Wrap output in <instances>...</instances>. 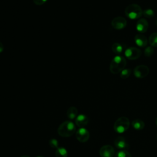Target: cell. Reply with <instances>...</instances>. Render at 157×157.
<instances>
[{
	"mask_svg": "<svg viewBox=\"0 0 157 157\" xmlns=\"http://www.w3.org/2000/svg\"><path fill=\"white\" fill-rule=\"evenodd\" d=\"M75 126L72 121H65L59 126L58 133L61 137H67L72 136L75 132Z\"/></svg>",
	"mask_w": 157,
	"mask_h": 157,
	"instance_id": "obj_1",
	"label": "cell"
},
{
	"mask_svg": "<svg viewBox=\"0 0 157 157\" xmlns=\"http://www.w3.org/2000/svg\"><path fill=\"white\" fill-rule=\"evenodd\" d=\"M126 65V60L123 56L120 55L115 56L110 63V71L113 74H118L124 69Z\"/></svg>",
	"mask_w": 157,
	"mask_h": 157,
	"instance_id": "obj_2",
	"label": "cell"
},
{
	"mask_svg": "<svg viewBox=\"0 0 157 157\" xmlns=\"http://www.w3.org/2000/svg\"><path fill=\"white\" fill-rule=\"evenodd\" d=\"M143 13L141 7L136 4H131L125 9V15L129 18L136 20L139 18Z\"/></svg>",
	"mask_w": 157,
	"mask_h": 157,
	"instance_id": "obj_3",
	"label": "cell"
},
{
	"mask_svg": "<svg viewBox=\"0 0 157 157\" xmlns=\"http://www.w3.org/2000/svg\"><path fill=\"white\" fill-rule=\"evenodd\" d=\"M130 125L129 119L126 117L118 118L115 122L113 128L117 133H123L128 130Z\"/></svg>",
	"mask_w": 157,
	"mask_h": 157,
	"instance_id": "obj_4",
	"label": "cell"
},
{
	"mask_svg": "<svg viewBox=\"0 0 157 157\" xmlns=\"http://www.w3.org/2000/svg\"><path fill=\"white\" fill-rule=\"evenodd\" d=\"M142 54V51L137 48L134 47H131L128 48L124 52L125 56L130 59V60H134L139 58Z\"/></svg>",
	"mask_w": 157,
	"mask_h": 157,
	"instance_id": "obj_5",
	"label": "cell"
},
{
	"mask_svg": "<svg viewBox=\"0 0 157 157\" xmlns=\"http://www.w3.org/2000/svg\"><path fill=\"white\" fill-rule=\"evenodd\" d=\"M148 74L149 68L145 65H139L134 69V75L137 78H144L147 77Z\"/></svg>",
	"mask_w": 157,
	"mask_h": 157,
	"instance_id": "obj_6",
	"label": "cell"
},
{
	"mask_svg": "<svg viewBox=\"0 0 157 157\" xmlns=\"http://www.w3.org/2000/svg\"><path fill=\"white\" fill-rule=\"evenodd\" d=\"M127 21L126 19L122 17H117L114 18L111 22V25L115 29H121L126 27Z\"/></svg>",
	"mask_w": 157,
	"mask_h": 157,
	"instance_id": "obj_7",
	"label": "cell"
},
{
	"mask_svg": "<svg viewBox=\"0 0 157 157\" xmlns=\"http://www.w3.org/2000/svg\"><path fill=\"white\" fill-rule=\"evenodd\" d=\"M90 137V133L88 131L84 128H80L76 131L77 139L82 143L86 142Z\"/></svg>",
	"mask_w": 157,
	"mask_h": 157,
	"instance_id": "obj_8",
	"label": "cell"
},
{
	"mask_svg": "<svg viewBox=\"0 0 157 157\" xmlns=\"http://www.w3.org/2000/svg\"><path fill=\"white\" fill-rule=\"evenodd\" d=\"M114 148L109 145L102 146L99 150V155L101 157H114Z\"/></svg>",
	"mask_w": 157,
	"mask_h": 157,
	"instance_id": "obj_9",
	"label": "cell"
},
{
	"mask_svg": "<svg viewBox=\"0 0 157 157\" xmlns=\"http://www.w3.org/2000/svg\"><path fill=\"white\" fill-rule=\"evenodd\" d=\"M114 144L115 147L121 150H128L129 148V145L124 137L119 136L115 140Z\"/></svg>",
	"mask_w": 157,
	"mask_h": 157,
	"instance_id": "obj_10",
	"label": "cell"
},
{
	"mask_svg": "<svg viewBox=\"0 0 157 157\" xmlns=\"http://www.w3.org/2000/svg\"><path fill=\"white\" fill-rule=\"evenodd\" d=\"M148 28V21L144 18H140L136 23V29L140 33H145Z\"/></svg>",
	"mask_w": 157,
	"mask_h": 157,
	"instance_id": "obj_11",
	"label": "cell"
},
{
	"mask_svg": "<svg viewBox=\"0 0 157 157\" xmlns=\"http://www.w3.org/2000/svg\"><path fill=\"white\" fill-rule=\"evenodd\" d=\"M134 41L136 45L140 47H146L148 43L147 37L144 35L141 34H138L135 36Z\"/></svg>",
	"mask_w": 157,
	"mask_h": 157,
	"instance_id": "obj_12",
	"label": "cell"
},
{
	"mask_svg": "<svg viewBox=\"0 0 157 157\" xmlns=\"http://www.w3.org/2000/svg\"><path fill=\"white\" fill-rule=\"evenodd\" d=\"M76 125L79 128H83L88 123V118L83 114H80L77 116L75 120Z\"/></svg>",
	"mask_w": 157,
	"mask_h": 157,
	"instance_id": "obj_13",
	"label": "cell"
},
{
	"mask_svg": "<svg viewBox=\"0 0 157 157\" xmlns=\"http://www.w3.org/2000/svg\"><path fill=\"white\" fill-rule=\"evenodd\" d=\"M132 126L136 130L143 129L145 126L144 122L140 119H135L131 123Z\"/></svg>",
	"mask_w": 157,
	"mask_h": 157,
	"instance_id": "obj_14",
	"label": "cell"
},
{
	"mask_svg": "<svg viewBox=\"0 0 157 157\" xmlns=\"http://www.w3.org/2000/svg\"><path fill=\"white\" fill-rule=\"evenodd\" d=\"M77 113H78V110L77 108L75 107H70L67 109L66 112L67 116L70 120H73L75 117H77Z\"/></svg>",
	"mask_w": 157,
	"mask_h": 157,
	"instance_id": "obj_15",
	"label": "cell"
},
{
	"mask_svg": "<svg viewBox=\"0 0 157 157\" xmlns=\"http://www.w3.org/2000/svg\"><path fill=\"white\" fill-rule=\"evenodd\" d=\"M56 157H67V150L63 147H60L56 148L55 151Z\"/></svg>",
	"mask_w": 157,
	"mask_h": 157,
	"instance_id": "obj_16",
	"label": "cell"
},
{
	"mask_svg": "<svg viewBox=\"0 0 157 157\" xmlns=\"http://www.w3.org/2000/svg\"><path fill=\"white\" fill-rule=\"evenodd\" d=\"M112 50L114 53L120 54L123 52V46L120 43L115 42L112 45Z\"/></svg>",
	"mask_w": 157,
	"mask_h": 157,
	"instance_id": "obj_17",
	"label": "cell"
},
{
	"mask_svg": "<svg viewBox=\"0 0 157 157\" xmlns=\"http://www.w3.org/2000/svg\"><path fill=\"white\" fill-rule=\"evenodd\" d=\"M148 42L151 47H157V33H153L150 36Z\"/></svg>",
	"mask_w": 157,
	"mask_h": 157,
	"instance_id": "obj_18",
	"label": "cell"
},
{
	"mask_svg": "<svg viewBox=\"0 0 157 157\" xmlns=\"http://www.w3.org/2000/svg\"><path fill=\"white\" fill-rule=\"evenodd\" d=\"M131 69H124L120 73V77L121 78L123 79H126L127 78H128L131 74Z\"/></svg>",
	"mask_w": 157,
	"mask_h": 157,
	"instance_id": "obj_19",
	"label": "cell"
},
{
	"mask_svg": "<svg viewBox=\"0 0 157 157\" xmlns=\"http://www.w3.org/2000/svg\"><path fill=\"white\" fill-rule=\"evenodd\" d=\"M114 157H132L127 150H120L115 154Z\"/></svg>",
	"mask_w": 157,
	"mask_h": 157,
	"instance_id": "obj_20",
	"label": "cell"
},
{
	"mask_svg": "<svg viewBox=\"0 0 157 157\" xmlns=\"http://www.w3.org/2000/svg\"><path fill=\"white\" fill-rule=\"evenodd\" d=\"M142 15L147 17V18H152L154 17L155 15V12L154 11L151 9H145L143 11V13Z\"/></svg>",
	"mask_w": 157,
	"mask_h": 157,
	"instance_id": "obj_21",
	"label": "cell"
},
{
	"mask_svg": "<svg viewBox=\"0 0 157 157\" xmlns=\"http://www.w3.org/2000/svg\"><path fill=\"white\" fill-rule=\"evenodd\" d=\"M154 53V49L151 46L147 47L144 50V55L147 57H150Z\"/></svg>",
	"mask_w": 157,
	"mask_h": 157,
	"instance_id": "obj_22",
	"label": "cell"
},
{
	"mask_svg": "<svg viewBox=\"0 0 157 157\" xmlns=\"http://www.w3.org/2000/svg\"><path fill=\"white\" fill-rule=\"evenodd\" d=\"M50 146L53 148H58V142L55 139H52L49 141Z\"/></svg>",
	"mask_w": 157,
	"mask_h": 157,
	"instance_id": "obj_23",
	"label": "cell"
},
{
	"mask_svg": "<svg viewBox=\"0 0 157 157\" xmlns=\"http://www.w3.org/2000/svg\"><path fill=\"white\" fill-rule=\"evenodd\" d=\"M47 1V0H33V2L37 6H42Z\"/></svg>",
	"mask_w": 157,
	"mask_h": 157,
	"instance_id": "obj_24",
	"label": "cell"
},
{
	"mask_svg": "<svg viewBox=\"0 0 157 157\" xmlns=\"http://www.w3.org/2000/svg\"><path fill=\"white\" fill-rule=\"evenodd\" d=\"M4 50V45L3 44L0 42V53H2Z\"/></svg>",
	"mask_w": 157,
	"mask_h": 157,
	"instance_id": "obj_25",
	"label": "cell"
},
{
	"mask_svg": "<svg viewBox=\"0 0 157 157\" xmlns=\"http://www.w3.org/2000/svg\"><path fill=\"white\" fill-rule=\"evenodd\" d=\"M20 157H30V156H28V155H23V156H21Z\"/></svg>",
	"mask_w": 157,
	"mask_h": 157,
	"instance_id": "obj_26",
	"label": "cell"
},
{
	"mask_svg": "<svg viewBox=\"0 0 157 157\" xmlns=\"http://www.w3.org/2000/svg\"><path fill=\"white\" fill-rule=\"evenodd\" d=\"M156 125H157V117H156Z\"/></svg>",
	"mask_w": 157,
	"mask_h": 157,
	"instance_id": "obj_27",
	"label": "cell"
},
{
	"mask_svg": "<svg viewBox=\"0 0 157 157\" xmlns=\"http://www.w3.org/2000/svg\"><path fill=\"white\" fill-rule=\"evenodd\" d=\"M36 157H44V156H36Z\"/></svg>",
	"mask_w": 157,
	"mask_h": 157,
	"instance_id": "obj_28",
	"label": "cell"
},
{
	"mask_svg": "<svg viewBox=\"0 0 157 157\" xmlns=\"http://www.w3.org/2000/svg\"><path fill=\"white\" fill-rule=\"evenodd\" d=\"M156 139H157V136H156Z\"/></svg>",
	"mask_w": 157,
	"mask_h": 157,
	"instance_id": "obj_29",
	"label": "cell"
},
{
	"mask_svg": "<svg viewBox=\"0 0 157 157\" xmlns=\"http://www.w3.org/2000/svg\"><path fill=\"white\" fill-rule=\"evenodd\" d=\"M156 24H157V21H156Z\"/></svg>",
	"mask_w": 157,
	"mask_h": 157,
	"instance_id": "obj_30",
	"label": "cell"
}]
</instances>
